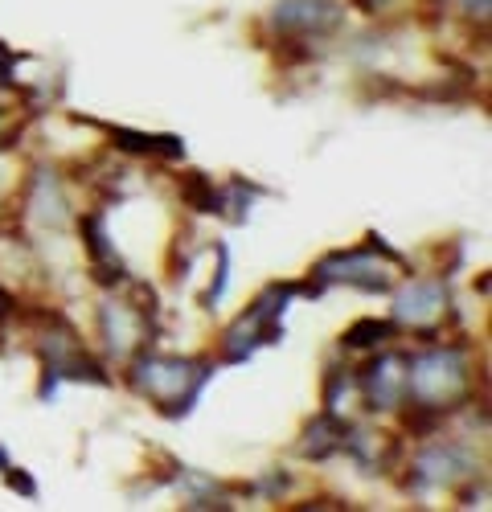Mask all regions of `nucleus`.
Returning a JSON list of instances; mask_svg holds the SVG:
<instances>
[{"label":"nucleus","instance_id":"nucleus-1","mask_svg":"<svg viewBox=\"0 0 492 512\" xmlns=\"http://www.w3.org/2000/svg\"><path fill=\"white\" fill-rule=\"evenodd\" d=\"M214 365L197 361V357H169V353H140L132 365V386L136 394H144L148 402H156V410L164 418H185L201 390L210 386Z\"/></svg>","mask_w":492,"mask_h":512},{"label":"nucleus","instance_id":"nucleus-2","mask_svg":"<svg viewBox=\"0 0 492 512\" xmlns=\"http://www.w3.org/2000/svg\"><path fill=\"white\" fill-rule=\"evenodd\" d=\"M374 246H357V250H337V254H324L316 263V283L304 287V295H320L324 287H357V291H390L394 275L406 267V259L398 250H390L382 238H369Z\"/></svg>","mask_w":492,"mask_h":512},{"label":"nucleus","instance_id":"nucleus-3","mask_svg":"<svg viewBox=\"0 0 492 512\" xmlns=\"http://www.w3.org/2000/svg\"><path fill=\"white\" fill-rule=\"evenodd\" d=\"M300 291L304 287H296V283H271L259 300L226 328V336H222V361L226 365H242L246 357H255L259 349L279 345V340H283V312H287V304H292Z\"/></svg>","mask_w":492,"mask_h":512},{"label":"nucleus","instance_id":"nucleus-4","mask_svg":"<svg viewBox=\"0 0 492 512\" xmlns=\"http://www.w3.org/2000/svg\"><path fill=\"white\" fill-rule=\"evenodd\" d=\"M468 390V353L460 345L427 349L415 361H406V394L419 406L451 410Z\"/></svg>","mask_w":492,"mask_h":512},{"label":"nucleus","instance_id":"nucleus-5","mask_svg":"<svg viewBox=\"0 0 492 512\" xmlns=\"http://www.w3.org/2000/svg\"><path fill=\"white\" fill-rule=\"evenodd\" d=\"M345 9L333 0H279L271 9V25L279 33H296V37H324L341 29Z\"/></svg>","mask_w":492,"mask_h":512},{"label":"nucleus","instance_id":"nucleus-6","mask_svg":"<svg viewBox=\"0 0 492 512\" xmlns=\"http://www.w3.org/2000/svg\"><path fill=\"white\" fill-rule=\"evenodd\" d=\"M472 472V459L464 447L456 443H431L415 467H410V488L415 492H427V488H447V484H456Z\"/></svg>","mask_w":492,"mask_h":512},{"label":"nucleus","instance_id":"nucleus-7","mask_svg":"<svg viewBox=\"0 0 492 512\" xmlns=\"http://www.w3.org/2000/svg\"><path fill=\"white\" fill-rule=\"evenodd\" d=\"M447 308V287L439 279H415L394 295V324L406 328H431Z\"/></svg>","mask_w":492,"mask_h":512},{"label":"nucleus","instance_id":"nucleus-8","mask_svg":"<svg viewBox=\"0 0 492 512\" xmlns=\"http://www.w3.org/2000/svg\"><path fill=\"white\" fill-rule=\"evenodd\" d=\"M361 394L374 410H394L406 394V361L394 353H382L361 369Z\"/></svg>","mask_w":492,"mask_h":512},{"label":"nucleus","instance_id":"nucleus-9","mask_svg":"<svg viewBox=\"0 0 492 512\" xmlns=\"http://www.w3.org/2000/svg\"><path fill=\"white\" fill-rule=\"evenodd\" d=\"M99 324H103V336L107 345L115 349V357L132 353L136 345H144V328H148V312L140 308H128V304H103L99 312Z\"/></svg>","mask_w":492,"mask_h":512},{"label":"nucleus","instance_id":"nucleus-10","mask_svg":"<svg viewBox=\"0 0 492 512\" xmlns=\"http://www.w3.org/2000/svg\"><path fill=\"white\" fill-rule=\"evenodd\" d=\"M345 435H349V426L337 418V414H324V418H316L308 431H304V443H300V451L308 455V459H328L333 451H345L341 443H345Z\"/></svg>","mask_w":492,"mask_h":512},{"label":"nucleus","instance_id":"nucleus-11","mask_svg":"<svg viewBox=\"0 0 492 512\" xmlns=\"http://www.w3.org/2000/svg\"><path fill=\"white\" fill-rule=\"evenodd\" d=\"M111 140L123 148V152H140V156H185V140L181 136H144V132H132V127H111Z\"/></svg>","mask_w":492,"mask_h":512},{"label":"nucleus","instance_id":"nucleus-12","mask_svg":"<svg viewBox=\"0 0 492 512\" xmlns=\"http://www.w3.org/2000/svg\"><path fill=\"white\" fill-rule=\"evenodd\" d=\"M29 209H33V218H37V222H46V226H54V230L66 222V197H62L54 173H37Z\"/></svg>","mask_w":492,"mask_h":512},{"label":"nucleus","instance_id":"nucleus-13","mask_svg":"<svg viewBox=\"0 0 492 512\" xmlns=\"http://www.w3.org/2000/svg\"><path fill=\"white\" fill-rule=\"evenodd\" d=\"M82 238H87V254H91L95 271H115V275L123 279V267H119L115 246H111V238H107L103 213H91V218H82Z\"/></svg>","mask_w":492,"mask_h":512},{"label":"nucleus","instance_id":"nucleus-14","mask_svg":"<svg viewBox=\"0 0 492 512\" xmlns=\"http://www.w3.org/2000/svg\"><path fill=\"white\" fill-rule=\"evenodd\" d=\"M181 197H185L197 213H222V209H226V197L214 189V181L205 177V173H189V177L181 181Z\"/></svg>","mask_w":492,"mask_h":512},{"label":"nucleus","instance_id":"nucleus-15","mask_svg":"<svg viewBox=\"0 0 492 512\" xmlns=\"http://www.w3.org/2000/svg\"><path fill=\"white\" fill-rule=\"evenodd\" d=\"M394 336V324L390 320H357L349 332H345V349H378Z\"/></svg>","mask_w":492,"mask_h":512},{"label":"nucleus","instance_id":"nucleus-16","mask_svg":"<svg viewBox=\"0 0 492 512\" xmlns=\"http://www.w3.org/2000/svg\"><path fill=\"white\" fill-rule=\"evenodd\" d=\"M226 279H230V250L226 246H218V279H214V287H210V295H205V304H218L222 295H226Z\"/></svg>","mask_w":492,"mask_h":512},{"label":"nucleus","instance_id":"nucleus-17","mask_svg":"<svg viewBox=\"0 0 492 512\" xmlns=\"http://www.w3.org/2000/svg\"><path fill=\"white\" fill-rule=\"evenodd\" d=\"M5 484H9L13 492H21V496H29V500L37 496V484H33V480L25 476V467H5Z\"/></svg>","mask_w":492,"mask_h":512},{"label":"nucleus","instance_id":"nucleus-18","mask_svg":"<svg viewBox=\"0 0 492 512\" xmlns=\"http://www.w3.org/2000/svg\"><path fill=\"white\" fill-rule=\"evenodd\" d=\"M13 66H17V54L5 46V41H0V87H9V82H13Z\"/></svg>","mask_w":492,"mask_h":512},{"label":"nucleus","instance_id":"nucleus-19","mask_svg":"<svg viewBox=\"0 0 492 512\" xmlns=\"http://www.w3.org/2000/svg\"><path fill=\"white\" fill-rule=\"evenodd\" d=\"M13 308H17V304H13V295H9L5 287H0V320H9V316H13Z\"/></svg>","mask_w":492,"mask_h":512},{"label":"nucleus","instance_id":"nucleus-20","mask_svg":"<svg viewBox=\"0 0 492 512\" xmlns=\"http://www.w3.org/2000/svg\"><path fill=\"white\" fill-rule=\"evenodd\" d=\"M0 467H9V463H5V447H0Z\"/></svg>","mask_w":492,"mask_h":512}]
</instances>
